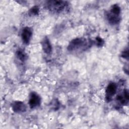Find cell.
I'll list each match as a JSON object with an SVG mask.
<instances>
[{
  "label": "cell",
  "instance_id": "obj_5",
  "mask_svg": "<svg viewBox=\"0 0 129 129\" xmlns=\"http://www.w3.org/2000/svg\"><path fill=\"white\" fill-rule=\"evenodd\" d=\"M32 35V30L30 28L28 27L24 28L21 33V38L23 42L25 44H28L31 40Z\"/></svg>",
  "mask_w": 129,
  "mask_h": 129
},
{
  "label": "cell",
  "instance_id": "obj_1",
  "mask_svg": "<svg viewBox=\"0 0 129 129\" xmlns=\"http://www.w3.org/2000/svg\"><path fill=\"white\" fill-rule=\"evenodd\" d=\"M91 43L88 42L86 39L78 38L72 40L68 46V50L70 51H75L78 49L87 48Z\"/></svg>",
  "mask_w": 129,
  "mask_h": 129
},
{
  "label": "cell",
  "instance_id": "obj_13",
  "mask_svg": "<svg viewBox=\"0 0 129 129\" xmlns=\"http://www.w3.org/2000/svg\"><path fill=\"white\" fill-rule=\"evenodd\" d=\"M121 56L122 57H123V58L128 60V49H127L126 50H124L122 52V53L121 54Z\"/></svg>",
  "mask_w": 129,
  "mask_h": 129
},
{
  "label": "cell",
  "instance_id": "obj_10",
  "mask_svg": "<svg viewBox=\"0 0 129 129\" xmlns=\"http://www.w3.org/2000/svg\"><path fill=\"white\" fill-rule=\"evenodd\" d=\"M16 56L17 57L22 61H24L27 57L26 54L21 50H19L17 51Z\"/></svg>",
  "mask_w": 129,
  "mask_h": 129
},
{
  "label": "cell",
  "instance_id": "obj_7",
  "mask_svg": "<svg viewBox=\"0 0 129 129\" xmlns=\"http://www.w3.org/2000/svg\"><path fill=\"white\" fill-rule=\"evenodd\" d=\"M12 108L13 110L16 113L25 112L26 110L25 104L21 101H15L12 104Z\"/></svg>",
  "mask_w": 129,
  "mask_h": 129
},
{
  "label": "cell",
  "instance_id": "obj_3",
  "mask_svg": "<svg viewBox=\"0 0 129 129\" xmlns=\"http://www.w3.org/2000/svg\"><path fill=\"white\" fill-rule=\"evenodd\" d=\"M117 91V85L115 83H111L108 84L106 89L105 99L107 102H110L112 97L115 95Z\"/></svg>",
  "mask_w": 129,
  "mask_h": 129
},
{
  "label": "cell",
  "instance_id": "obj_11",
  "mask_svg": "<svg viewBox=\"0 0 129 129\" xmlns=\"http://www.w3.org/2000/svg\"><path fill=\"white\" fill-rule=\"evenodd\" d=\"M39 8L37 6H34L30 10L29 13L32 15H37L39 13Z\"/></svg>",
  "mask_w": 129,
  "mask_h": 129
},
{
  "label": "cell",
  "instance_id": "obj_4",
  "mask_svg": "<svg viewBox=\"0 0 129 129\" xmlns=\"http://www.w3.org/2000/svg\"><path fill=\"white\" fill-rule=\"evenodd\" d=\"M41 103L40 97L35 92H32L30 95L29 105L31 109L39 106Z\"/></svg>",
  "mask_w": 129,
  "mask_h": 129
},
{
  "label": "cell",
  "instance_id": "obj_6",
  "mask_svg": "<svg viewBox=\"0 0 129 129\" xmlns=\"http://www.w3.org/2000/svg\"><path fill=\"white\" fill-rule=\"evenodd\" d=\"M128 92L127 89H124L122 93L116 96V100L119 103L123 105H127L128 102Z\"/></svg>",
  "mask_w": 129,
  "mask_h": 129
},
{
  "label": "cell",
  "instance_id": "obj_12",
  "mask_svg": "<svg viewBox=\"0 0 129 129\" xmlns=\"http://www.w3.org/2000/svg\"><path fill=\"white\" fill-rule=\"evenodd\" d=\"M96 44L98 46H102L104 44V40L100 37H97L96 38Z\"/></svg>",
  "mask_w": 129,
  "mask_h": 129
},
{
  "label": "cell",
  "instance_id": "obj_2",
  "mask_svg": "<svg viewBox=\"0 0 129 129\" xmlns=\"http://www.w3.org/2000/svg\"><path fill=\"white\" fill-rule=\"evenodd\" d=\"M68 3L63 1H49L46 3L47 8L54 12H60L67 7Z\"/></svg>",
  "mask_w": 129,
  "mask_h": 129
},
{
  "label": "cell",
  "instance_id": "obj_9",
  "mask_svg": "<svg viewBox=\"0 0 129 129\" xmlns=\"http://www.w3.org/2000/svg\"><path fill=\"white\" fill-rule=\"evenodd\" d=\"M42 48L43 51L46 54H50L52 51V46L49 39L45 37L41 42Z\"/></svg>",
  "mask_w": 129,
  "mask_h": 129
},
{
  "label": "cell",
  "instance_id": "obj_8",
  "mask_svg": "<svg viewBox=\"0 0 129 129\" xmlns=\"http://www.w3.org/2000/svg\"><path fill=\"white\" fill-rule=\"evenodd\" d=\"M106 17L108 23L110 24L113 25L118 24L120 20V16L115 15L110 12V11L107 13L106 15Z\"/></svg>",
  "mask_w": 129,
  "mask_h": 129
}]
</instances>
